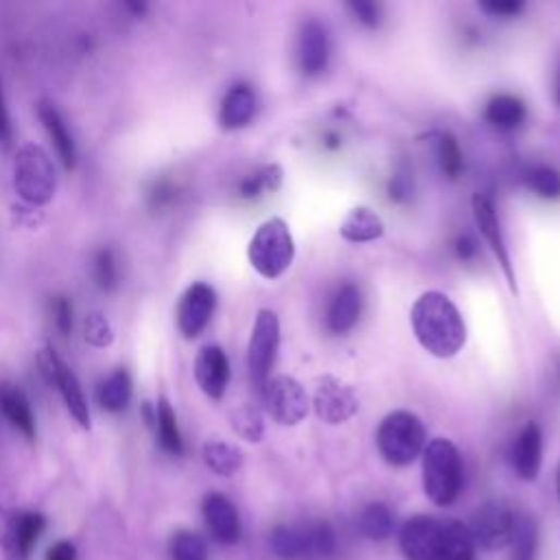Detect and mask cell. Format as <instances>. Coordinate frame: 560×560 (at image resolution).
Masks as SVG:
<instances>
[{
	"mask_svg": "<svg viewBox=\"0 0 560 560\" xmlns=\"http://www.w3.org/2000/svg\"><path fill=\"white\" fill-rule=\"evenodd\" d=\"M410 320L418 344L438 360L455 357L466 342V327L458 307L440 292L423 294L414 303Z\"/></svg>",
	"mask_w": 560,
	"mask_h": 560,
	"instance_id": "6da1fadb",
	"label": "cell"
},
{
	"mask_svg": "<svg viewBox=\"0 0 560 560\" xmlns=\"http://www.w3.org/2000/svg\"><path fill=\"white\" fill-rule=\"evenodd\" d=\"M271 549L280 560H305V558H309L303 527H290V525L276 527L271 532Z\"/></svg>",
	"mask_w": 560,
	"mask_h": 560,
	"instance_id": "f1b7e54d",
	"label": "cell"
},
{
	"mask_svg": "<svg viewBox=\"0 0 560 560\" xmlns=\"http://www.w3.org/2000/svg\"><path fill=\"white\" fill-rule=\"evenodd\" d=\"M462 458L453 442L436 438L423 451V486L436 506H451L462 490Z\"/></svg>",
	"mask_w": 560,
	"mask_h": 560,
	"instance_id": "7a4b0ae2",
	"label": "cell"
},
{
	"mask_svg": "<svg viewBox=\"0 0 560 560\" xmlns=\"http://www.w3.org/2000/svg\"><path fill=\"white\" fill-rule=\"evenodd\" d=\"M360 529L370 540H386L394 532V514L386 503H370L360 514Z\"/></svg>",
	"mask_w": 560,
	"mask_h": 560,
	"instance_id": "f546056e",
	"label": "cell"
},
{
	"mask_svg": "<svg viewBox=\"0 0 560 560\" xmlns=\"http://www.w3.org/2000/svg\"><path fill=\"white\" fill-rule=\"evenodd\" d=\"M230 423H232V429L247 442H258L263 438V418L260 414L249 407V405H243L239 410H234L230 414Z\"/></svg>",
	"mask_w": 560,
	"mask_h": 560,
	"instance_id": "e575fe53",
	"label": "cell"
},
{
	"mask_svg": "<svg viewBox=\"0 0 560 560\" xmlns=\"http://www.w3.org/2000/svg\"><path fill=\"white\" fill-rule=\"evenodd\" d=\"M360 314H362V294L353 283H346L338 290V294L331 301L329 316H327L329 329L336 336H344L357 325Z\"/></svg>",
	"mask_w": 560,
	"mask_h": 560,
	"instance_id": "7402d4cb",
	"label": "cell"
},
{
	"mask_svg": "<svg viewBox=\"0 0 560 560\" xmlns=\"http://www.w3.org/2000/svg\"><path fill=\"white\" fill-rule=\"evenodd\" d=\"M156 431H158V442L169 455H182L184 453V438L178 425L175 410L171 403L162 397L156 405V418H154Z\"/></svg>",
	"mask_w": 560,
	"mask_h": 560,
	"instance_id": "d4e9b609",
	"label": "cell"
},
{
	"mask_svg": "<svg viewBox=\"0 0 560 560\" xmlns=\"http://www.w3.org/2000/svg\"><path fill=\"white\" fill-rule=\"evenodd\" d=\"M479 8H482V12L495 16V19H510L523 10V3L521 0H490V3H482Z\"/></svg>",
	"mask_w": 560,
	"mask_h": 560,
	"instance_id": "60d3db41",
	"label": "cell"
},
{
	"mask_svg": "<svg viewBox=\"0 0 560 560\" xmlns=\"http://www.w3.org/2000/svg\"><path fill=\"white\" fill-rule=\"evenodd\" d=\"M299 64L307 77H316L325 73L329 64V36L325 27L316 21L303 25L299 38Z\"/></svg>",
	"mask_w": 560,
	"mask_h": 560,
	"instance_id": "ac0fdd59",
	"label": "cell"
},
{
	"mask_svg": "<svg viewBox=\"0 0 560 560\" xmlns=\"http://www.w3.org/2000/svg\"><path fill=\"white\" fill-rule=\"evenodd\" d=\"M314 405L320 421L329 425H342L351 421L360 410V401L355 392L336 377H325L320 381Z\"/></svg>",
	"mask_w": 560,
	"mask_h": 560,
	"instance_id": "4fadbf2b",
	"label": "cell"
},
{
	"mask_svg": "<svg viewBox=\"0 0 560 560\" xmlns=\"http://www.w3.org/2000/svg\"><path fill=\"white\" fill-rule=\"evenodd\" d=\"M473 217H475V223H477L486 245L492 249L497 263L501 265V269L506 273L510 292L516 294L514 269H512V260H510V254H508V247H506V241H503V234H501L499 217H497V210H495L492 202L486 195H475L473 197Z\"/></svg>",
	"mask_w": 560,
	"mask_h": 560,
	"instance_id": "5bb4252c",
	"label": "cell"
},
{
	"mask_svg": "<svg viewBox=\"0 0 560 560\" xmlns=\"http://www.w3.org/2000/svg\"><path fill=\"white\" fill-rule=\"evenodd\" d=\"M486 119L492 127L510 132L516 130L525 119V106L521 99L512 95H499L492 97L486 106Z\"/></svg>",
	"mask_w": 560,
	"mask_h": 560,
	"instance_id": "484cf974",
	"label": "cell"
},
{
	"mask_svg": "<svg viewBox=\"0 0 560 560\" xmlns=\"http://www.w3.org/2000/svg\"><path fill=\"white\" fill-rule=\"evenodd\" d=\"M377 447L392 466H407L425 451V427L410 412L388 414L377 429Z\"/></svg>",
	"mask_w": 560,
	"mask_h": 560,
	"instance_id": "5b68a950",
	"label": "cell"
},
{
	"mask_svg": "<svg viewBox=\"0 0 560 560\" xmlns=\"http://www.w3.org/2000/svg\"><path fill=\"white\" fill-rule=\"evenodd\" d=\"M349 8L357 16V21L364 23L366 27L370 29L379 27V8L375 3H368V0H353Z\"/></svg>",
	"mask_w": 560,
	"mask_h": 560,
	"instance_id": "7bdbcfd3",
	"label": "cell"
},
{
	"mask_svg": "<svg viewBox=\"0 0 560 560\" xmlns=\"http://www.w3.org/2000/svg\"><path fill=\"white\" fill-rule=\"evenodd\" d=\"M38 366L42 377L58 388V392L64 399V405L69 410V414L73 416V421L82 427V429H90V410H88V401L84 397L82 384L77 379V375L66 366V362L51 349H42L38 355Z\"/></svg>",
	"mask_w": 560,
	"mask_h": 560,
	"instance_id": "52a82bcc",
	"label": "cell"
},
{
	"mask_svg": "<svg viewBox=\"0 0 560 560\" xmlns=\"http://www.w3.org/2000/svg\"><path fill=\"white\" fill-rule=\"evenodd\" d=\"M53 316H56V327L58 331L66 338L73 333V303L66 296H58L53 303Z\"/></svg>",
	"mask_w": 560,
	"mask_h": 560,
	"instance_id": "ab89813d",
	"label": "cell"
},
{
	"mask_svg": "<svg viewBox=\"0 0 560 560\" xmlns=\"http://www.w3.org/2000/svg\"><path fill=\"white\" fill-rule=\"evenodd\" d=\"M445 538V521L431 516H414L401 529V551L407 560H440Z\"/></svg>",
	"mask_w": 560,
	"mask_h": 560,
	"instance_id": "8fae6325",
	"label": "cell"
},
{
	"mask_svg": "<svg viewBox=\"0 0 560 560\" xmlns=\"http://www.w3.org/2000/svg\"><path fill=\"white\" fill-rule=\"evenodd\" d=\"M386 232V226L377 212L370 208H355L349 212V217L340 226L342 239L349 243H370L381 239Z\"/></svg>",
	"mask_w": 560,
	"mask_h": 560,
	"instance_id": "603a6c76",
	"label": "cell"
},
{
	"mask_svg": "<svg viewBox=\"0 0 560 560\" xmlns=\"http://www.w3.org/2000/svg\"><path fill=\"white\" fill-rule=\"evenodd\" d=\"M455 249H458V256H460L462 260H471V258L477 254V243H475L471 236L464 234V236L458 239Z\"/></svg>",
	"mask_w": 560,
	"mask_h": 560,
	"instance_id": "f6af8a7d",
	"label": "cell"
},
{
	"mask_svg": "<svg viewBox=\"0 0 560 560\" xmlns=\"http://www.w3.org/2000/svg\"><path fill=\"white\" fill-rule=\"evenodd\" d=\"M132 392H134V388H132L130 373L119 368L101 381V386L97 390V399L106 412L121 414L123 410H127V405L132 401Z\"/></svg>",
	"mask_w": 560,
	"mask_h": 560,
	"instance_id": "cb8c5ba5",
	"label": "cell"
},
{
	"mask_svg": "<svg viewBox=\"0 0 560 560\" xmlns=\"http://www.w3.org/2000/svg\"><path fill=\"white\" fill-rule=\"evenodd\" d=\"M294 236L290 232V226L280 217H271L260 223L247 247V258L252 267L269 280L283 276L290 269V265L294 263Z\"/></svg>",
	"mask_w": 560,
	"mask_h": 560,
	"instance_id": "3957f363",
	"label": "cell"
},
{
	"mask_svg": "<svg viewBox=\"0 0 560 560\" xmlns=\"http://www.w3.org/2000/svg\"><path fill=\"white\" fill-rule=\"evenodd\" d=\"M195 381L199 390L212 399L221 401L230 384V362L221 346H204L195 357Z\"/></svg>",
	"mask_w": 560,
	"mask_h": 560,
	"instance_id": "2e32d148",
	"label": "cell"
},
{
	"mask_svg": "<svg viewBox=\"0 0 560 560\" xmlns=\"http://www.w3.org/2000/svg\"><path fill=\"white\" fill-rule=\"evenodd\" d=\"M527 184L529 188L545 197V199H556L560 197V173L551 167H536L527 173Z\"/></svg>",
	"mask_w": 560,
	"mask_h": 560,
	"instance_id": "d590c367",
	"label": "cell"
},
{
	"mask_svg": "<svg viewBox=\"0 0 560 560\" xmlns=\"http://www.w3.org/2000/svg\"><path fill=\"white\" fill-rule=\"evenodd\" d=\"M14 188L32 206H45L53 199L58 175L51 156L40 145H25L14 158Z\"/></svg>",
	"mask_w": 560,
	"mask_h": 560,
	"instance_id": "277c9868",
	"label": "cell"
},
{
	"mask_svg": "<svg viewBox=\"0 0 560 560\" xmlns=\"http://www.w3.org/2000/svg\"><path fill=\"white\" fill-rule=\"evenodd\" d=\"M0 410H3L5 418L16 431H21L27 440H36V416L29 405V399L21 388H16L14 384L0 386Z\"/></svg>",
	"mask_w": 560,
	"mask_h": 560,
	"instance_id": "ffe728a7",
	"label": "cell"
},
{
	"mask_svg": "<svg viewBox=\"0 0 560 560\" xmlns=\"http://www.w3.org/2000/svg\"><path fill=\"white\" fill-rule=\"evenodd\" d=\"M256 114V97L249 86H234L226 93L219 108V123L226 130H241L249 125Z\"/></svg>",
	"mask_w": 560,
	"mask_h": 560,
	"instance_id": "44dd1931",
	"label": "cell"
},
{
	"mask_svg": "<svg viewBox=\"0 0 560 560\" xmlns=\"http://www.w3.org/2000/svg\"><path fill=\"white\" fill-rule=\"evenodd\" d=\"M202 514L208 532L221 545H234L241 538V516L234 503L221 492H208L202 501Z\"/></svg>",
	"mask_w": 560,
	"mask_h": 560,
	"instance_id": "9a60e30c",
	"label": "cell"
},
{
	"mask_svg": "<svg viewBox=\"0 0 560 560\" xmlns=\"http://www.w3.org/2000/svg\"><path fill=\"white\" fill-rule=\"evenodd\" d=\"M512 553L510 560H536V547H538V534L536 525L527 516H516L514 534H512Z\"/></svg>",
	"mask_w": 560,
	"mask_h": 560,
	"instance_id": "d6a6232c",
	"label": "cell"
},
{
	"mask_svg": "<svg viewBox=\"0 0 560 560\" xmlns=\"http://www.w3.org/2000/svg\"><path fill=\"white\" fill-rule=\"evenodd\" d=\"M280 180H283V171L278 167H265L263 171L245 178L241 182V195L243 197H256L260 191H276L280 186Z\"/></svg>",
	"mask_w": 560,
	"mask_h": 560,
	"instance_id": "8d00e7d4",
	"label": "cell"
},
{
	"mask_svg": "<svg viewBox=\"0 0 560 560\" xmlns=\"http://www.w3.org/2000/svg\"><path fill=\"white\" fill-rule=\"evenodd\" d=\"M38 117L58 151L60 162L64 165L66 171H73L77 167V145L75 138L66 125L64 114L58 110L56 104L51 101H40L38 104Z\"/></svg>",
	"mask_w": 560,
	"mask_h": 560,
	"instance_id": "e0dca14e",
	"label": "cell"
},
{
	"mask_svg": "<svg viewBox=\"0 0 560 560\" xmlns=\"http://www.w3.org/2000/svg\"><path fill=\"white\" fill-rule=\"evenodd\" d=\"M202 458H204V464L221 477L234 475L243 464L241 451L236 447L228 445V442H221V440H208L202 447Z\"/></svg>",
	"mask_w": 560,
	"mask_h": 560,
	"instance_id": "4316f807",
	"label": "cell"
},
{
	"mask_svg": "<svg viewBox=\"0 0 560 560\" xmlns=\"http://www.w3.org/2000/svg\"><path fill=\"white\" fill-rule=\"evenodd\" d=\"M438 156H440V165H442L445 175H449L451 180L460 178V173H462V169H464V160H462L460 145H458V141H455L451 134H447V136L440 138V151H438Z\"/></svg>",
	"mask_w": 560,
	"mask_h": 560,
	"instance_id": "f35d334b",
	"label": "cell"
},
{
	"mask_svg": "<svg viewBox=\"0 0 560 560\" xmlns=\"http://www.w3.org/2000/svg\"><path fill=\"white\" fill-rule=\"evenodd\" d=\"M303 532H305L309 558H331L336 553L338 538L329 523H325V521L307 523V525H303Z\"/></svg>",
	"mask_w": 560,
	"mask_h": 560,
	"instance_id": "4dcf8cb0",
	"label": "cell"
},
{
	"mask_svg": "<svg viewBox=\"0 0 560 560\" xmlns=\"http://www.w3.org/2000/svg\"><path fill=\"white\" fill-rule=\"evenodd\" d=\"M263 407L278 425H299L309 414V394L288 375L269 379L263 388Z\"/></svg>",
	"mask_w": 560,
	"mask_h": 560,
	"instance_id": "8992f818",
	"label": "cell"
},
{
	"mask_svg": "<svg viewBox=\"0 0 560 560\" xmlns=\"http://www.w3.org/2000/svg\"><path fill=\"white\" fill-rule=\"evenodd\" d=\"M514 525H516V516L512 514V510L499 501H490L475 512L468 532L473 536L475 547L495 551L510 545Z\"/></svg>",
	"mask_w": 560,
	"mask_h": 560,
	"instance_id": "9c48e42d",
	"label": "cell"
},
{
	"mask_svg": "<svg viewBox=\"0 0 560 560\" xmlns=\"http://www.w3.org/2000/svg\"><path fill=\"white\" fill-rule=\"evenodd\" d=\"M556 479H558L556 484H558V499H560V466H558V477Z\"/></svg>",
	"mask_w": 560,
	"mask_h": 560,
	"instance_id": "bcb514c9",
	"label": "cell"
},
{
	"mask_svg": "<svg viewBox=\"0 0 560 560\" xmlns=\"http://www.w3.org/2000/svg\"><path fill=\"white\" fill-rule=\"evenodd\" d=\"M169 551L171 560H208L206 540L188 529H180L171 536Z\"/></svg>",
	"mask_w": 560,
	"mask_h": 560,
	"instance_id": "1f68e13d",
	"label": "cell"
},
{
	"mask_svg": "<svg viewBox=\"0 0 560 560\" xmlns=\"http://www.w3.org/2000/svg\"><path fill=\"white\" fill-rule=\"evenodd\" d=\"M47 527L40 512H16L0 525V549L5 560H27Z\"/></svg>",
	"mask_w": 560,
	"mask_h": 560,
	"instance_id": "30bf717a",
	"label": "cell"
},
{
	"mask_svg": "<svg viewBox=\"0 0 560 560\" xmlns=\"http://www.w3.org/2000/svg\"><path fill=\"white\" fill-rule=\"evenodd\" d=\"M540 460H543L540 427L536 423H527L512 447V466L521 479L532 482L538 477Z\"/></svg>",
	"mask_w": 560,
	"mask_h": 560,
	"instance_id": "d6986e66",
	"label": "cell"
},
{
	"mask_svg": "<svg viewBox=\"0 0 560 560\" xmlns=\"http://www.w3.org/2000/svg\"><path fill=\"white\" fill-rule=\"evenodd\" d=\"M45 560H77V549L71 540H58L49 547Z\"/></svg>",
	"mask_w": 560,
	"mask_h": 560,
	"instance_id": "ee69618b",
	"label": "cell"
},
{
	"mask_svg": "<svg viewBox=\"0 0 560 560\" xmlns=\"http://www.w3.org/2000/svg\"><path fill=\"white\" fill-rule=\"evenodd\" d=\"M558 101H560V82H558Z\"/></svg>",
	"mask_w": 560,
	"mask_h": 560,
	"instance_id": "7dc6e473",
	"label": "cell"
},
{
	"mask_svg": "<svg viewBox=\"0 0 560 560\" xmlns=\"http://www.w3.org/2000/svg\"><path fill=\"white\" fill-rule=\"evenodd\" d=\"M93 278L101 292H114L119 288V260L110 247H104L95 254Z\"/></svg>",
	"mask_w": 560,
	"mask_h": 560,
	"instance_id": "836d02e7",
	"label": "cell"
},
{
	"mask_svg": "<svg viewBox=\"0 0 560 560\" xmlns=\"http://www.w3.org/2000/svg\"><path fill=\"white\" fill-rule=\"evenodd\" d=\"M440 560H475V543L468 527L460 521H445Z\"/></svg>",
	"mask_w": 560,
	"mask_h": 560,
	"instance_id": "83f0119b",
	"label": "cell"
},
{
	"mask_svg": "<svg viewBox=\"0 0 560 560\" xmlns=\"http://www.w3.org/2000/svg\"><path fill=\"white\" fill-rule=\"evenodd\" d=\"M217 307V294L208 283H193L178 305V329L186 340H195L208 327Z\"/></svg>",
	"mask_w": 560,
	"mask_h": 560,
	"instance_id": "7c38bea8",
	"label": "cell"
},
{
	"mask_svg": "<svg viewBox=\"0 0 560 560\" xmlns=\"http://www.w3.org/2000/svg\"><path fill=\"white\" fill-rule=\"evenodd\" d=\"M14 143V127H12V117L8 110V101H5V93H3V84H0V147L10 149Z\"/></svg>",
	"mask_w": 560,
	"mask_h": 560,
	"instance_id": "b9f144b4",
	"label": "cell"
},
{
	"mask_svg": "<svg viewBox=\"0 0 560 560\" xmlns=\"http://www.w3.org/2000/svg\"><path fill=\"white\" fill-rule=\"evenodd\" d=\"M278 344H280L278 316L269 309H260L249 336V346H247V368H249L252 381L258 388H263L269 381Z\"/></svg>",
	"mask_w": 560,
	"mask_h": 560,
	"instance_id": "ba28073f",
	"label": "cell"
},
{
	"mask_svg": "<svg viewBox=\"0 0 560 560\" xmlns=\"http://www.w3.org/2000/svg\"><path fill=\"white\" fill-rule=\"evenodd\" d=\"M84 338L88 344H93L95 349H106L112 344L114 340V331L110 327V322L106 320V316L101 314H90L84 322Z\"/></svg>",
	"mask_w": 560,
	"mask_h": 560,
	"instance_id": "74e56055",
	"label": "cell"
}]
</instances>
